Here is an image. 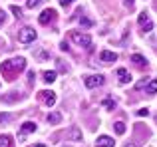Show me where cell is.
<instances>
[{"label":"cell","mask_w":157,"mask_h":147,"mask_svg":"<svg viewBox=\"0 0 157 147\" xmlns=\"http://www.w3.org/2000/svg\"><path fill=\"white\" fill-rule=\"evenodd\" d=\"M137 22H139V28H141V32H143V34H147V32H151V28H153V24H151L149 16H147L145 12H143V14H139Z\"/></svg>","instance_id":"cell-4"},{"label":"cell","mask_w":157,"mask_h":147,"mask_svg":"<svg viewBox=\"0 0 157 147\" xmlns=\"http://www.w3.org/2000/svg\"><path fill=\"white\" fill-rule=\"evenodd\" d=\"M40 2H42V0H28V2H26V6H28V8H36Z\"/></svg>","instance_id":"cell-23"},{"label":"cell","mask_w":157,"mask_h":147,"mask_svg":"<svg viewBox=\"0 0 157 147\" xmlns=\"http://www.w3.org/2000/svg\"><path fill=\"white\" fill-rule=\"evenodd\" d=\"M32 147H46L44 143H36V145H32Z\"/></svg>","instance_id":"cell-32"},{"label":"cell","mask_w":157,"mask_h":147,"mask_svg":"<svg viewBox=\"0 0 157 147\" xmlns=\"http://www.w3.org/2000/svg\"><path fill=\"white\" fill-rule=\"evenodd\" d=\"M100 60L104 64H111V62H115V60H117V54H115V52H109V50H104L100 54Z\"/></svg>","instance_id":"cell-9"},{"label":"cell","mask_w":157,"mask_h":147,"mask_svg":"<svg viewBox=\"0 0 157 147\" xmlns=\"http://www.w3.org/2000/svg\"><path fill=\"white\" fill-rule=\"evenodd\" d=\"M38 97L48 105V107H52V105L56 104V93H54V92H48V89H42V92L38 93Z\"/></svg>","instance_id":"cell-6"},{"label":"cell","mask_w":157,"mask_h":147,"mask_svg":"<svg viewBox=\"0 0 157 147\" xmlns=\"http://www.w3.org/2000/svg\"><path fill=\"white\" fill-rule=\"evenodd\" d=\"M4 16H6V14H4V10H0V26H2V22H4Z\"/></svg>","instance_id":"cell-30"},{"label":"cell","mask_w":157,"mask_h":147,"mask_svg":"<svg viewBox=\"0 0 157 147\" xmlns=\"http://www.w3.org/2000/svg\"><path fill=\"white\" fill-rule=\"evenodd\" d=\"M28 81H30V84H34V72L28 74Z\"/></svg>","instance_id":"cell-28"},{"label":"cell","mask_w":157,"mask_h":147,"mask_svg":"<svg viewBox=\"0 0 157 147\" xmlns=\"http://www.w3.org/2000/svg\"><path fill=\"white\" fill-rule=\"evenodd\" d=\"M104 105L107 109H115V101L113 100H104Z\"/></svg>","instance_id":"cell-22"},{"label":"cell","mask_w":157,"mask_h":147,"mask_svg":"<svg viewBox=\"0 0 157 147\" xmlns=\"http://www.w3.org/2000/svg\"><path fill=\"white\" fill-rule=\"evenodd\" d=\"M18 93H16V92H10V96H4L2 97V101H6V104H8V101H14V100H18Z\"/></svg>","instance_id":"cell-20"},{"label":"cell","mask_w":157,"mask_h":147,"mask_svg":"<svg viewBox=\"0 0 157 147\" xmlns=\"http://www.w3.org/2000/svg\"><path fill=\"white\" fill-rule=\"evenodd\" d=\"M72 2H74V0H60V4H62V6H70Z\"/></svg>","instance_id":"cell-27"},{"label":"cell","mask_w":157,"mask_h":147,"mask_svg":"<svg viewBox=\"0 0 157 147\" xmlns=\"http://www.w3.org/2000/svg\"><path fill=\"white\" fill-rule=\"evenodd\" d=\"M56 80V72H44V81L46 84H52Z\"/></svg>","instance_id":"cell-18"},{"label":"cell","mask_w":157,"mask_h":147,"mask_svg":"<svg viewBox=\"0 0 157 147\" xmlns=\"http://www.w3.org/2000/svg\"><path fill=\"white\" fill-rule=\"evenodd\" d=\"M70 38H72L78 46H82V48H90V46H92V38H90L88 34H82V32H72V34H70Z\"/></svg>","instance_id":"cell-3"},{"label":"cell","mask_w":157,"mask_h":147,"mask_svg":"<svg viewBox=\"0 0 157 147\" xmlns=\"http://www.w3.org/2000/svg\"><path fill=\"white\" fill-rule=\"evenodd\" d=\"M113 129H115L117 135H123V133H125V123H123V121H117V123H113Z\"/></svg>","instance_id":"cell-15"},{"label":"cell","mask_w":157,"mask_h":147,"mask_svg":"<svg viewBox=\"0 0 157 147\" xmlns=\"http://www.w3.org/2000/svg\"><path fill=\"white\" fill-rule=\"evenodd\" d=\"M125 147H137V143H127Z\"/></svg>","instance_id":"cell-31"},{"label":"cell","mask_w":157,"mask_h":147,"mask_svg":"<svg viewBox=\"0 0 157 147\" xmlns=\"http://www.w3.org/2000/svg\"><path fill=\"white\" fill-rule=\"evenodd\" d=\"M54 18H56V10H54V8H48V10H44L42 14H40L38 22L40 24H50Z\"/></svg>","instance_id":"cell-7"},{"label":"cell","mask_w":157,"mask_h":147,"mask_svg":"<svg viewBox=\"0 0 157 147\" xmlns=\"http://www.w3.org/2000/svg\"><path fill=\"white\" fill-rule=\"evenodd\" d=\"M32 131H36V123L34 121H26V123H22V127H20V139H24V135L26 133H32Z\"/></svg>","instance_id":"cell-8"},{"label":"cell","mask_w":157,"mask_h":147,"mask_svg":"<svg viewBox=\"0 0 157 147\" xmlns=\"http://www.w3.org/2000/svg\"><path fill=\"white\" fill-rule=\"evenodd\" d=\"M14 113H0V123H8V121L14 119Z\"/></svg>","instance_id":"cell-17"},{"label":"cell","mask_w":157,"mask_h":147,"mask_svg":"<svg viewBox=\"0 0 157 147\" xmlns=\"http://www.w3.org/2000/svg\"><path fill=\"white\" fill-rule=\"evenodd\" d=\"M123 2H125L127 8H133V0H123Z\"/></svg>","instance_id":"cell-29"},{"label":"cell","mask_w":157,"mask_h":147,"mask_svg":"<svg viewBox=\"0 0 157 147\" xmlns=\"http://www.w3.org/2000/svg\"><path fill=\"white\" fill-rule=\"evenodd\" d=\"M10 10H12V14H14L16 18H22V8L20 6H10Z\"/></svg>","instance_id":"cell-21"},{"label":"cell","mask_w":157,"mask_h":147,"mask_svg":"<svg viewBox=\"0 0 157 147\" xmlns=\"http://www.w3.org/2000/svg\"><path fill=\"white\" fill-rule=\"evenodd\" d=\"M80 22L84 24V26H92V20H88L86 16H82V18H80Z\"/></svg>","instance_id":"cell-24"},{"label":"cell","mask_w":157,"mask_h":147,"mask_svg":"<svg viewBox=\"0 0 157 147\" xmlns=\"http://www.w3.org/2000/svg\"><path fill=\"white\" fill-rule=\"evenodd\" d=\"M0 147H12V137L10 135H0Z\"/></svg>","instance_id":"cell-14"},{"label":"cell","mask_w":157,"mask_h":147,"mask_svg":"<svg viewBox=\"0 0 157 147\" xmlns=\"http://www.w3.org/2000/svg\"><path fill=\"white\" fill-rule=\"evenodd\" d=\"M145 85H147V77H145V80H141L137 85H135V88H137V89H141V88H145Z\"/></svg>","instance_id":"cell-25"},{"label":"cell","mask_w":157,"mask_h":147,"mask_svg":"<svg viewBox=\"0 0 157 147\" xmlns=\"http://www.w3.org/2000/svg\"><path fill=\"white\" fill-rule=\"evenodd\" d=\"M36 40V30L34 28H22L18 32V42L20 44H30Z\"/></svg>","instance_id":"cell-2"},{"label":"cell","mask_w":157,"mask_h":147,"mask_svg":"<svg viewBox=\"0 0 157 147\" xmlns=\"http://www.w3.org/2000/svg\"><path fill=\"white\" fill-rule=\"evenodd\" d=\"M26 70V60L24 58H14V60H6V62L0 64V72H2V77L6 81H12L18 77L20 72Z\"/></svg>","instance_id":"cell-1"},{"label":"cell","mask_w":157,"mask_h":147,"mask_svg":"<svg viewBox=\"0 0 157 147\" xmlns=\"http://www.w3.org/2000/svg\"><path fill=\"white\" fill-rule=\"evenodd\" d=\"M48 121L56 125V123H60V121H62V115H60L58 111H54V113H50V115H48Z\"/></svg>","instance_id":"cell-16"},{"label":"cell","mask_w":157,"mask_h":147,"mask_svg":"<svg viewBox=\"0 0 157 147\" xmlns=\"http://www.w3.org/2000/svg\"><path fill=\"white\" fill-rule=\"evenodd\" d=\"M113 145H115V141L107 135H100L98 137V143H96V147H113Z\"/></svg>","instance_id":"cell-10"},{"label":"cell","mask_w":157,"mask_h":147,"mask_svg":"<svg viewBox=\"0 0 157 147\" xmlns=\"http://www.w3.org/2000/svg\"><path fill=\"white\" fill-rule=\"evenodd\" d=\"M117 77H119V81H121V84L131 81V76H129V72H127L125 68H119V70H117Z\"/></svg>","instance_id":"cell-12"},{"label":"cell","mask_w":157,"mask_h":147,"mask_svg":"<svg viewBox=\"0 0 157 147\" xmlns=\"http://www.w3.org/2000/svg\"><path fill=\"white\" fill-rule=\"evenodd\" d=\"M155 121H157V117H155Z\"/></svg>","instance_id":"cell-33"},{"label":"cell","mask_w":157,"mask_h":147,"mask_svg":"<svg viewBox=\"0 0 157 147\" xmlns=\"http://www.w3.org/2000/svg\"><path fill=\"white\" fill-rule=\"evenodd\" d=\"M68 135L72 137L74 141H82V131H80V129H78V127H72V129H70V131H68Z\"/></svg>","instance_id":"cell-13"},{"label":"cell","mask_w":157,"mask_h":147,"mask_svg":"<svg viewBox=\"0 0 157 147\" xmlns=\"http://www.w3.org/2000/svg\"><path fill=\"white\" fill-rule=\"evenodd\" d=\"M104 81H105L104 76H100V74H98V76H86V77H84L86 88H98V85H101Z\"/></svg>","instance_id":"cell-5"},{"label":"cell","mask_w":157,"mask_h":147,"mask_svg":"<svg viewBox=\"0 0 157 147\" xmlns=\"http://www.w3.org/2000/svg\"><path fill=\"white\" fill-rule=\"evenodd\" d=\"M131 62H133L137 68H145L147 66V60L143 58L141 54H133V56H131Z\"/></svg>","instance_id":"cell-11"},{"label":"cell","mask_w":157,"mask_h":147,"mask_svg":"<svg viewBox=\"0 0 157 147\" xmlns=\"http://www.w3.org/2000/svg\"><path fill=\"white\" fill-rule=\"evenodd\" d=\"M137 115H139V117H143V115H149V109H139V111H137Z\"/></svg>","instance_id":"cell-26"},{"label":"cell","mask_w":157,"mask_h":147,"mask_svg":"<svg viewBox=\"0 0 157 147\" xmlns=\"http://www.w3.org/2000/svg\"><path fill=\"white\" fill-rule=\"evenodd\" d=\"M145 88H147V93H157V80L149 81V84H147Z\"/></svg>","instance_id":"cell-19"}]
</instances>
